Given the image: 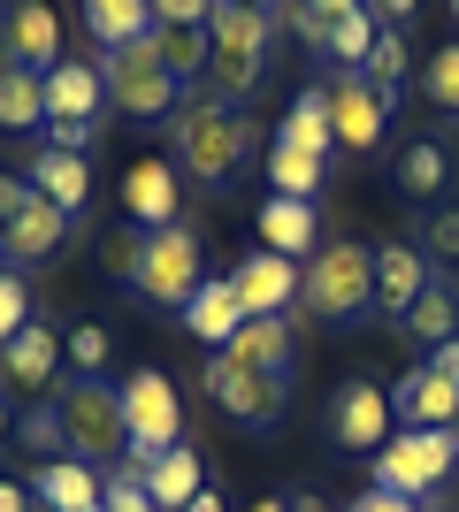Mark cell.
<instances>
[{
    "instance_id": "obj_1",
    "label": "cell",
    "mask_w": 459,
    "mask_h": 512,
    "mask_svg": "<svg viewBox=\"0 0 459 512\" xmlns=\"http://www.w3.org/2000/svg\"><path fill=\"white\" fill-rule=\"evenodd\" d=\"M169 130H176V169L192 176L199 192H230V184H238L245 146H253V123L238 115V100H222L215 85H199V92H184Z\"/></svg>"
},
{
    "instance_id": "obj_2",
    "label": "cell",
    "mask_w": 459,
    "mask_h": 512,
    "mask_svg": "<svg viewBox=\"0 0 459 512\" xmlns=\"http://www.w3.org/2000/svg\"><path fill=\"white\" fill-rule=\"evenodd\" d=\"M299 314L322 329H352L375 314V245H322L299 268Z\"/></svg>"
},
{
    "instance_id": "obj_3",
    "label": "cell",
    "mask_w": 459,
    "mask_h": 512,
    "mask_svg": "<svg viewBox=\"0 0 459 512\" xmlns=\"http://www.w3.org/2000/svg\"><path fill=\"white\" fill-rule=\"evenodd\" d=\"M207 39H215V69H207V85H215L222 100H245V92H261V77H268V39H276V16H268V8L215 0V16H207Z\"/></svg>"
},
{
    "instance_id": "obj_4",
    "label": "cell",
    "mask_w": 459,
    "mask_h": 512,
    "mask_svg": "<svg viewBox=\"0 0 459 512\" xmlns=\"http://www.w3.org/2000/svg\"><path fill=\"white\" fill-rule=\"evenodd\" d=\"M54 406H62L69 459L100 467V459H115V451H131V428H123V398H115L108 375H62Z\"/></svg>"
},
{
    "instance_id": "obj_5",
    "label": "cell",
    "mask_w": 459,
    "mask_h": 512,
    "mask_svg": "<svg viewBox=\"0 0 459 512\" xmlns=\"http://www.w3.org/2000/svg\"><path fill=\"white\" fill-rule=\"evenodd\" d=\"M108 107L115 115H131V123H169L176 107H184V85L169 77V62H161V39H131V46H115L108 54Z\"/></svg>"
},
{
    "instance_id": "obj_6",
    "label": "cell",
    "mask_w": 459,
    "mask_h": 512,
    "mask_svg": "<svg viewBox=\"0 0 459 512\" xmlns=\"http://www.w3.org/2000/svg\"><path fill=\"white\" fill-rule=\"evenodd\" d=\"M199 283H207V245H199V230H184V222H176V230H146V260H138V299L146 306H161V314H184V306H192V291Z\"/></svg>"
},
{
    "instance_id": "obj_7",
    "label": "cell",
    "mask_w": 459,
    "mask_h": 512,
    "mask_svg": "<svg viewBox=\"0 0 459 512\" xmlns=\"http://www.w3.org/2000/svg\"><path fill=\"white\" fill-rule=\"evenodd\" d=\"M452 467H459V436H452V428H398L391 444L375 451V490L429 497Z\"/></svg>"
},
{
    "instance_id": "obj_8",
    "label": "cell",
    "mask_w": 459,
    "mask_h": 512,
    "mask_svg": "<svg viewBox=\"0 0 459 512\" xmlns=\"http://www.w3.org/2000/svg\"><path fill=\"white\" fill-rule=\"evenodd\" d=\"M115 398H123V428H131V451H138V459L184 444V398H176V383L161 375V367L123 375V383H115Z\"/></svg>"
},
{
    "instance_id": "obj_9",
    "label": "cell",
    "mask_w": 459,
    "mask_h": 512,
    "mask_svg": "<svg viewBox=\"0 0 459 512\" xmlns=\"http://www.w3.org/2000/svg\"><path fill=\"white\" fill-rule=\"evenodd\" d=\"M199 390H207L230 421H245V428H276V421H284V406H291V383H284V375L238 367L230 352H215V360L199 367Z\"/></svg>"
},
{
    "instance_id": "obj_10",
    "label": "cell",
    "mask_w": 459,
    "mask_h": 512,
    "mask_svg": "<svg viewBox=\"0 0 459 512\" xmlns=\"http://www.w3.org/2000/svg\"><path fill=\"white\" fill-rule=\"evenodd\" d=\"M391 100H398V92H383L375 77L345 69V77L329 85V130H337V146H345V153H375V146H383V130H391Z\"/></svg>"
},
{
    "instance_id": "obj_11",
    "label": "cell",
    "mask_w": 459,
    "mask_h": 512,
    "mask_svg": "<svg viewBox=\"0 0 459 512\" xmlns=\"http://www.w3.org/2000/svg\"><path fill=\"white\" fill-rule=\"evenodd\" d=\"M329 436L345 451H383L398 436V413H391V390L383 383H360L352 375L345 390H337V406H329Z\"/></svg>"
},
{
    "instance_id": "obj_12",
    "label": "cell",
    "mask_w": 459,
    "mask_h": 512,
    "mask_svg": "<svg viewBox=\"0 0 459 512\" xmlns=\"http://www.w3.org/2000/svg\"><path fill=\"white\" fill-rule=\"evenodd\" d=\"M230 283H238V306L245 321H268V314H291V299H299V260L284 253H245L238 268H230Z\"/></svg>"
},
{
    "instance_id": "obj_13",
    "label": "cell",
    "mask_w": 459,
    "mask_h": 512,
    "mask_svg": "<svg viewBox=\"0 0 459 512\" xmlns=\"http://www.w3.org/2000/svg\"><path fill=\"white\" fill-rule=\"evenodd\" d=\"M0 375H8L16 390H39V398H54V390H62V375H69V344L54 337L46 321H31V329H23V337L0 352Z\"/></svg>"
},
{
    "instance_id": "obj_14",
    "label": "cell",
    "mask_w": 459,
    "mask_h": 512,
    "mask_svg": "<svg viewBox=\"0 0 459 512\" xmlns=\"http://www.w3.org/2000/svg\"><path fill=\"white\" fill-rule=\"evenodd\" d=\"M429 283L437 276H429V253H421V245H375V314L406 321Z\"/></svg>"
},
{
    "instance_id": "obj_15",
    "label": "cell",
    "mask_w": 459,
    "mask_h": 512,
    "mask_svg": "<svg viewBox=\"0 0 459 512\" xmlns=\"http://www.w3.org/2000/svg\"><path fill=\"white\" fill-rule=\"evenodd\" d=\"M238 367H261V375H284V383H299V329H291V314H268V321H245L238 337L222 344Z\"/></svg>"
},
{
    "instance_id": "obj_16",
    "label": "cell",
    "mask_w": 459,
    "mask_h": 512,
    "mask_svg": "<svg viewBox=\"0 0 459 512\" xmlns=\"http://www.w3.org/2000/svg\"><path fill=\"white\" fill-rule=\"evenodd\" d=\"M0 62H23V69H54L62 62V16L46 8V0H16V16H8V39H0Z\"/></svg>"
},
{
    "instance_id": "obj_17",
    "label": "cell",
    "mask_w": 459,
    "mask_h": 512,
    "mask_svg": "<svg viewBox=\"0 0 459 512\" xmlns=\"http://www.w3.org/2000/svg\"><path fill=\"white\" fill-rule=\"evenodd\" d=\"M261 245L284 260H314L322 253V214H314V199H261Z\"/></svg>"
},
{
    "instance_id": "obj_18",
    "label": "cell",
    "mask_w": 459,
    "mask_h": 512,
    "mask_svg": "<svg viewBox=\"0 0 459 512\" xmlns=\"http://www.w3.org/2000/svg\"><path fill=\"white\" fill-rule=\"evenodd\" d=\"M123 207H131L138 230H176V207H184V184H176L169 161H138L123 176Z\"/></svg>"
},
{
    "instance_id": "obj_19",
    "label": "cell",
    "mask_w": 459,
    "mask_h": 512,
    "mask_svg": "<svg viewBox=\"0 0 459 512\" xmlns=\"http://www.w3.org/2000/svg\"><path fill=\"white\" fill-rule=\"evenodd\" d=\"M108 107V77L92 62H54L46 69V123H92Z\"/></svg>"
},
{
    "instance_id": "obj_20",
    "label": "cell",
    "mask_w": 459,
    "mask_h": 512,
    "mask_svg": "<svg viewBox=\"0 0 459 512\" xmlns=\"http://www.w3.org/2000/svg\"><path fill=\"white\" fill-rule=\"evenodd\" d=\"M31 497L54 505V512H92L108 497V482H100V467H85V459H39V467H31Z\"/></svg>"
},
{
    "instance_id": "obj_21",
    "label": "cell",
    "mask_w": 459,
    "mask_h": 512,
    "mask_svg": "<svg viewBox=\"0 0 459 512\" xmlns=\"http://www.w3.org/2000/svg\"><path fill=\"white\" fill-rule=\"evenodd\" d=\"M184 329H192L199 344H215V352H222V344H230V337L245 329L238 283H230V276H207V283L192 291V306H184Z\"/></svg>"
},
{
    "instance_id": "obj_22",
    "label": "cell",
    "mask_w": 459,
    "mask_h": 512,
    "mask_svg": "<svg viewBox=\"0 0 459 512\" xmlns=\"http://www.w3.org/2000/svg\"><path fill=\"white\" fill-rule=\"evenodd\" d=\"M199 490H207V467H199V451H192V444L153 451V459H146V497H153L161 512H184Z\"/></svg>"
},
{
    "instance_id": "obj_23",
    "label": "cell",
    "mask_w": 459,
    "mask_h": 512,
    "mask_svg": "<svg viewBox=\"0 0 459 512\" xmlns=\"http://www.w3.org/2000/svg\"><path fill=\"white\" fill-rule=\"evenodd\" d=\"M62 237H69V214L39 192L16 222H8V260H23V268H31V260H54V253H62Z\"/></svg>"
},
{
    "instance_id": "obj_24",
    "label": "cell",
    "mask_w": 459,
    "mask_h": 512,
    "mask_svg": "<svg viewBox=\"0 0 459 512\" xmlns=\"http://www.w3.org/2000/svg\"><path fill=\"white\" fill-rule=\"evenodd\" d=\"M23 176H31V184H39V192H46L54 207L69 214V222L85 214V192H92V176H85V153H54V146H39Z\"/></svg>"
},
{
    "instance_id": "obj_25",
    "label": "cell",
    "mask_w": 459,
    "mask_h": 512,
    "mask_svg": "<svg viewBox=\"0 0 459 512\" xmlns=\"http://www.w3.org/2000/svg\"><path fill=\"white\" fill-rule=\"evenodd\" d=\"M276 146H299L314 161H329V146H337V130H329V85H306L291 100V115L276 123Z\"/></svg>"
},
{
    "instance_id": "obj_26",
    "label": "cell",
    "mask_w": 459,
    "mask_h": 512,
    "mask_svg": "<svg viewBox=\"0 0 459 512\" xmlns=\"http://www.w3.org/2000/svg\"><path fill=\"white\" fill-rule=\"evenodd\" d=\"M77 8H85V31L100 39V54H115V46L153 31V0H77Z\"/></svg>"
},
{
    "instance_id": "obj_27",
    "label": "cell",
    "mask_w": 459,
    "mask_h": 512,
    "mask_svg": "<svg viewBox=\"0 0 459 512\" xmlns=\"http://www.w3.org/2000/svg\"><path fill=\"white\" fill-rule=\"evenodd\" d=\"M46 123V77L23 62H0V130H39Z\"/></svg>"
},
{
    "instance_id": "obj_28",
    "label": "cell",
    "mask_w": 459,
    "mask_h": 512,
    "mask_svg": "<svg viewBox=\"0 0 459 512\" xmlns=\"http://www.w3.org/2000/svg\"><path fill=\"white\" fill-rule=\"evenodd\" d=\"M398 337H406V344H429V352H437V344H452V337H459V299H452V283H429V291L414 299V314L398 321Z\"/></svg>"
},
{
    "instance_id": "obj_29",
    "label": "cell",
    "mask_w": 459,
    "mask_h": 512,
    "mask_svg": "<svg viewBox=\"0 0 459 512\" xmlns=\"http://www.w3.org/2000/svg\"><path fill=\"white\" fill-rule=\"evenodd\" d=\"M360 8H368V0H284L276 16L291 23V39H299V46H322V54H329V31H337L345 16H360Z\"/></svg>"
},
{
    "instance_id": "obj_30",
    "label": "cell",
    "mask_w": 459,
    "mask_h": 512,
    "mask_svg": "<svg viewBox=\"0 0 459 512\" xmlns=\"http://www.w3.org/2000/svg\"><path fill=\"white\" fill-rule=\"evenodd\" d=\"M153 39H161V62H169V77H176L184 92H199V77L215 69V39H207V31H153Z\"/></svg>"
},
{
    "instance_id": "obj_31",
    "label": "cell",
    "mask_w": 459,
    "mask_h": 512,
    "mask_svg": "<svg viewBox=\"0 0 459 512\" xmlns=\"http://www.w3.org/2000/svg\"><path fill=\"white\" fill-rule=\"evenodd\" d=\"M444 176H452V161H444L437 138H414V146L398 153V192H406V199H437Z\"/></svg>"
},
{
    "instance_id": "obj_32",
    "label": "cell",
    "mask_w": 459,
    "mask_h": 512,
    "mask_svg": "<svg viewBox=\"0 0 459 512\" xmlns=\"http://www.w3.org/2000/svg\"><path fill=\"white\" fill-rule=\"evenodd\" d=\"M322 176H329V161H314V153H299V146H268V184H276V199H314Z\"/></svg>"
},
{
    "instance_id": "obj_33",
    "label": "cell",
    "mask_w": 459,
    "mask_h": 512,
    "mask_svg": "<svg viewBox=\"0 0 459 512\" xmlns=\"http://www.w3.org/2000/svg\"><path fill=\"white\" fill-rule=\"evenodd\" d=\"M375 39H383V16H375V0L360 8V16H345L337 31H329V54L345 69H368V54H375Z\"/></svg>"
},
{
    "instance_id": "obj_34",
    "label": "cell",
    "mask_w": 459,
    "mask_h": 512,
    "mask_svg": "<svg viewBox=\"0 0 459 512\" xmlns=\"http://www.w3.org/2000/svg\"><path fill=\"white\" fill-rule=\"evenodd\" d=\"M16 436H23V451L31 459H69V436H62V406L54 398H39V406L16 421Z\"/></svg>"
},
{
    "instance_id": "obj_35",
    "label": "cell",
    "mask_w": 459,
    "mask_h": 512,
    "mask_svg": "<svg viewBox=\"0 0 459 512\" xmlns=\"http://www.w3.org/2000/svg\"><path fill=\"white\" fill-rule=\"evenodd\" d=\"M100 505H108V512H161V505L146 497V459H138V451L108 474V497H100Z\"/></svg>"
},
{
    "instance_id": "obj_36",
    "label": "cell",
    "mask_w": 459,
    "mask_h": 512,
    "mask_svg": "<svg viewBox=\"0 0 459 512\" xmlns=\"http://www.w3.org/2000/svg\"><path fill=\"white\" fill-rule=\"evenodd\" d=\"M31 329V291H23V276L16 268H0V352Z\"/></svg>"
},
{
    "instance_id": "obj_37",
    "label": "cell",
    "mask_w": 459,
    "mask_h": 512,
    "mask_svg": "<svg viewBox=\"0 0 459 512\" xmlns=\"http://www.w3.org/2000/svg\"><path fill=\"white\" fill-rule=\"evenodd\" d=\"M138 260H146V230H115V237H100V268H108L115 283H138Z\"/></svg>"
},
{
    "instance_id": "obj_38",
    "label": "cell",
    "mask_w": 459,
    "mask_h": 512,
    "mask_svg": "<svg viewBox=\"0 0 459 512\" xmlns=\"http://www.w3.org/2000/svg\"><path fill=\"white\" fill-rule=\"evenodd\" d=\"M421 92L444 107V115H459V46H444V54H429V69H421Z\"/></svg>"
},
{
    "instance_id": "obj_39",
    "label": "cell",
    "mask_w": 459,
    "mask_h": 512,
    "mask_svg": "<svg viewBox=\"0 0 459 512\" xmlns=\"http://www.w3.org/2000/svg\"><path fill=\"white\" fill-rule=\"evenodd\" d=\"M360 77H375V85H383V92H398V77H406V39H398V31H383Z\"/></svg>"
},
{
    "instance_id": "obj_40",
    "label": "cell",
    "mask_w": 459,
    "mask_h": 512,
    "mask_svg": "<svg viewBox=\"0 0 459 512\" xmlns=\"http://www.w3.org/2000/svg\"><path fill=\"white\" fill-rule=\"evenodd\" d=\"M215 0H153V31H207Z\"/></svg>"
},
{
    "instance_id": "obj_41",
    "label": "cell",
    "mask_w": 459,
    "mask_h": 512,
    "mask_svg": "<svg viewBox=\"0 0 459 512\" xmlns=\"http://www.w3.org/2000/svg\"><path fill=\"white\" fill-rule=\"evenodd\" d=\"M108 367V329H69V375H100Z\"/></svg>"
},
{
    "instance_id": "obj_42",
    "label": "cell",
    "mask_w": 459,
    "mask_h": 512,
    "mask_svg": "<svg viewBox=\"0 0 459 512\" xmlns=\"http://www.w3.org/2000/svg\"><path fill=\"white\" fill-rule=\"evenodd\" d=\"M421 253H429V260H459V207H437V214H429Z\"/></svg>"
},
{
    "instance_id": "obj_43",
    "label": "cell",
    "mask_w": 459,
    "mask_h": 512,
    "mask_svg": "<svg viewBox=\"0 0 459 512\" xmlns=\"http://www.w3.org/2000/svg\"><path fill=\"white\" fill-rule=\"evenodd\" d=\"M31 199H39V184H31V176H8V169H0V230H8Z\"/></svg>"
},
{
    "instance_id": "obj_44",
    "label": "cell",
    "mask_w": 459,
    "mask_h": 512,
    "mask_svg": "<svg viewBox=\"0 0 459 512\" xmlns=\"http://www.w3.org/2000/svg\"><path fill=\"white\" fill-rule=\"evenodd\" d=\"M92 130H100V123H46V146H54V153H85Z\"/></svg>"
},
{
    "instance_id": "obj_45",
    "label": "cell",
    "mask_w": 459,
    "mask_h": 512,
    "mask_svg": "<svg viewBox=\"0 0 459 512\" xmlns=\"http://www.w3.org/2000/svg\"><path fill=\"white\" fill-rule=\"evenodd\" d=\"M352 512H414V497H398V490H375V482H368V490L352 497Z\"/></svg>"
},
{
    "instance_id": "obj_46",
    "label": "cell",
    "mask_w": 459,
    "mask_h": 512,
    "mask_svg": "<svg viewBox=\"0 0 459 512\" xmlns=\"http://www.w3.org/2000/svg\"><path fill=\"white\" fill-rule=\"evenodd\" d=\"M39 497H31V482H0V512H31Z\"/></svg>"
},
{
    "instance_id": "obj_47",
    "label": "cell",
    "mask_w": 459,
    "mask_h": 512,
    "mask_svg": "<svg viewBox=\"0 0 459 512\" xmlns=\"http://www.w3.org/2000/svg\"><path fill=\"white\" fill-rule=\"evenodd\" d=\"M429 367H437V375H452V383H459V337H452V344H437V352H429Z\"/></svg>"
},
{
    "instance_id": "obj_48",
    "label": "cell",
    "mask_w": 459,
    "mask_h": 512,
    "mask_svg": "<svg viewBox=\"0 0 459 512\" xmlns=\"http://www.w3.org/2000/svg\"><path fill=\"white\" fill-rule=\"evenodd\" d=\"M414 8H421V0H375V16H383V23H414Z\"/></svg>"
},
{
    "instance_id": "obj_49",
    "label": "cell",
    "mask_w": 459,
    "mask_h": 512,
    "mask_svg": "<svg viewBox=\"0 0 459 512\" xmlns=\"http://www.w3.org/2000/svg\"><path fill=\"white\" fill-rule=\"evenodd\" d=\"M184 512H222V497H215V490H199V497H192Z\"/></svg>"
},
{
    "instance_id": "obj_50",
    "label": "cell",
    "mask_w": 459,
    "mask_h": 512,
    "mask_svg": "<svg viewBox=\"0 0 459 512\" xmlns=\"http://www.w3.org/2000/svg\"><path fill=\"white\" fill-rule=\"evenodd\" d=\"M291 512H322V497H291Z\"/></svg>"
},
{
    "instance_id": "obj_51",
    "label": "cell",
    "mask_w": 459,
    "mask_h": 512,
    "mask_svg": "<svg viewBox=\"0 0 459 512\" xmlns=\"http://www.w3.org/2000/svg\"><path fill=\"white\" fill-rule=\"evenodd\" d=\"M253 512H291V505H284V497H261V505H253Z\"/></svg>"
},
{
    "instance_id": "obj_52",
    "label": "cell",
    "mask_w": 459,
    "mask_h": 512,
    "mask_svg": "<svg viewBox=\"0 0 459 512\" xmlns=\"http://www.w3.org/2000/svg\"><path fill=\"white\" fill-rule=\"evenodd\" d=\"M8 16H16V0H0V39H8Z\"/></svg>"
},
{
    "instance_id": "obj_53",
    "label": "cell",
    "mask_w": 459,
    "mask_h": 512,
    "mask_svg": "<svg viewBox=\"0 0 459 512\" xmlns=\"http://www.w3.org/2000/svg\"><path fill=\"white\" fill-rule=\"evenodd\" d=\"M245 8H268V16H276V8H284V0H245Z\"/></svg>"
},
{
    "instance_id": "obj_54",
    "label": "cell",
    "mask_w": 459,
    "mask_h": 512,
    "mask_svg": "<svg viewBox=\"0 0 459 512\" xmlns=\"http://www.w3.org/2000/svg\"><path fill=\"white\" fill-rule=\"evenodd\" d=\"M0 436H16V428H8V406H0Z\"/></svg>"
},
{
    "instance_id": "obj_55",
    "label": "cell",
    "mask_w": 459,
    "mask_h": 512,
    "mask_svg": "<svg viewBox=\"0 0 459 512\" xmlns=\"http://www.w3.org/2000/svg\"><path fill=\"white\" fill-rule=\"evenodd\" d=\"M0 268H8V230H0Z\"/></svg>"
},
{
    "instance_id": "obj_56",
    "label": "cell",
    "mask_w": 459,
    "mask_h": 512,
    "mask_svg": "<svg viewBox=\"0 0 459 512\" xmlns=\"http://www.w3.org/2000/svg\"><path fill=\"white\" fill-rule=\"evenodd\" d=\"M31 512H54V505H31Z\"/></svg>"
},
{
    "instance_id": "obj_57",
    "label": "cell",
    "mask_w": 459,
    "mask_h": 512,
    "mask_svg": "<svg viewBox=\"0 0 459 512\" xmlns=\"http://www.w3.org/2000/svg\"><path fill=\"white\" fill-rule=\"evenodd\" d=\"M92 512H108V505H92Z\"/></svg>"
},
{
    "instance_id": "obj_58",
    "label": "cell",
    "mask_w": 459,
    "mask_h": 512,
    "mask_svg": "<svg viewBox=\"0 0 459 512\" xmlns=\"http://www.w3.org/2000/svg\"><path fill=\"white\" fill-rule=\"evenodd\" d=\"M452 436H459V421H452Z\"/></svg>"
},
{
    "instance_id": "obj_59",
    "label": "cell",
    "mask_w": 459,
    "mask_h": 512,
    "mask_svg": "<svg viewBox=\"0 0 459 512\" xmlns=\"http://www.w3.org/2000/svg\"><path fill=\"white\" fill-rule=\"evenodd\" d=\"M452 8H459V0H452Z\"/></svg>"
}]
</instances>
